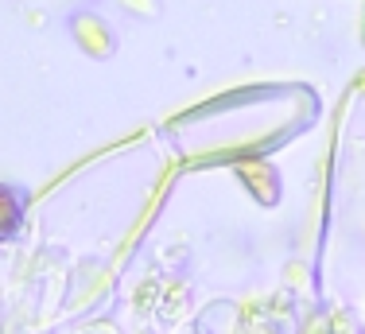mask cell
I'll use <instances>...</instances> for the list:
<instances>
[{
    "instance_id": "1",
    "label": "cell",
    "mask_w": 365,
    "mask_h": 334,
    "mask_svg": "<svg viewBox=\"0 0 365 334\" xmlns=\"http://www.w3.org/2000/svg\"><path fill=\"white\" fill-rule=\"evenodd\" d=\"M16 226H20V206H16V198L0 187V237H8Z\"/></svg>"
}]
</instances>
